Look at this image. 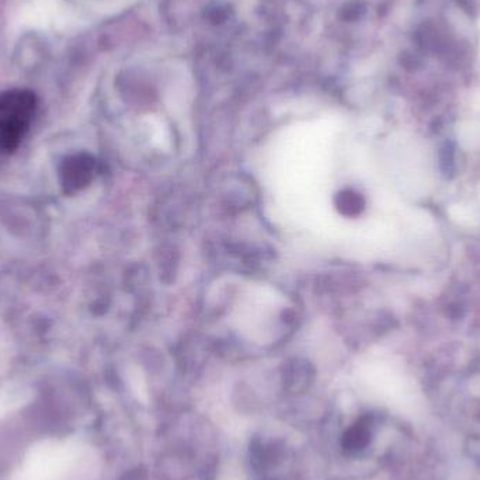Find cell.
Segmentation results:
<instances>
[{"instance_id":"6da1fadb","label":"cell","mask_w":480,"mask_h":480,"mask_svg":"<svg viewBox=\"0 0 480 480\" xmlns=\"http://www.w3.org/2000/svg\"><path fill=\"white\" fill-rule=\"evenodd\" d=\"M37 110V99L30 90L0 93V155H10L29 132Z\"/></svg>"},{"instance_id":"7a4b0ae2","label":"cell","mask_w":480,"mask_h":480,"mask_svg":"<svg viewBox=\"0 0 480 480\" xmlns=\"http://www.w3.org/2000/svg\"><path fill=\"white\" fill-rule=\"evenodd\" d=\"M95 175V160L89 155H77L68 158L62 165V185L68 193H75L86 187Z\"/></svg>"},{"instance_id":"3957f363","label":"cell","mask_w":480,"mask_h":480,"mask_svg":"<svg viewBox=\"0 0 480 480\" xmlns=\"http://www.w3.org/2000/svg\"><path fill=\"white\" fill-rule=\"evenodd\" d=\"M334 205L344 217H358L366 208V200L357 191L343 190L334 198Z\"/></svg>"}]
</instances>
